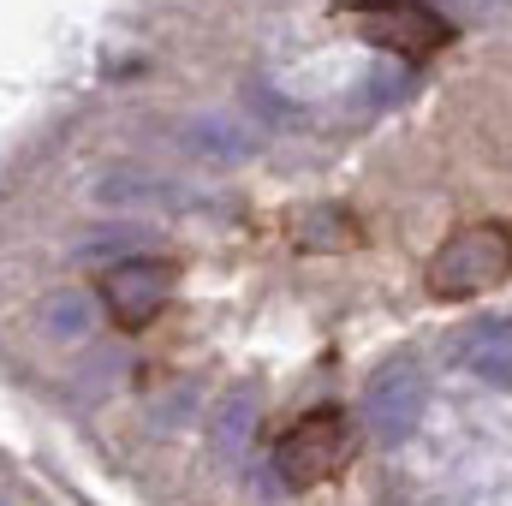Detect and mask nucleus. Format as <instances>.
<instances>
[{
	"label": "nucleus",
	"instance_id": "f257e3e1",
	"mask_svg": "<svg viewBox=\"0 0 512 506\" xmlns=\"http://www.w3.org/2000/svg\"><path fill=\"white\" fill-rule=\"evenodd\" d=\"M352 18L364 24V36H376V42L411 54V60H423L429 48L447 42V24H441L423 0H358Z\"/></svg>",
	"mask_w": 512,
	"mask_h": 506
}]
</instances>
